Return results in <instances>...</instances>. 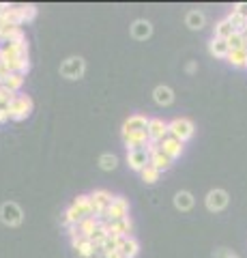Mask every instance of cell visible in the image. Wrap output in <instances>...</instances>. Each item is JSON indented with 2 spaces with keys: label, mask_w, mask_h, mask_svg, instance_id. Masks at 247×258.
<instances>
[{
  "label": "cell",
  "mask_w": 247,
  "mask_h": 258,
  "mask_svg": "<svg viewBox=\"0 0 247 258\" xmlns=\"http://www.w3.org/2000/svg\"><path fill=\"white\" fill-rule=\"evenodd\" d=\"M99 166H101V170L112 172L114 168L118 166V157L114 155V153H103V155L99 157Z\"/></svg>",
  "instance_id": "d4e9b609"
},
{
  "label": "cell",
  "mask_w": 247,
  "mask_h": 258,
  "mask_svg": "<svg viewBox=\"0 0 247 258\" xmlns=\"http://www.w3.org/2000/svg\"><path fill=\"white\" fill-rule=\"evenodd\" d=\"M243 35H245V43H243V50L247 52V32H243Z\"/></svg>",
  "instance_id": "e575fe53"
},
{
  "label": "cell",
  "mask_w": 247,
  "mask_h": 258,
  "mask_svg": "<svg viewBox=\"0 0 247 258\" xmlns=\"http://www.w3.org/2000/svg\"><path fill=\"white\" fill-rule=\"evenodd\" d=\"M146 132H148V118L142 116V114H131L123 123V136H140V134H146Z\"/></svg>",
  "instance_id": "ba28073f"
},
{
  "label": "cell",
  "mask_w": 247,
  "mask_h": 258,
  "mask_svg": "<svg viewBox=\"0 0 247 258\" xmlns=\"http://www.w3.org/2000/svg\"><path fill=\"white\" fill-rule=\"evenodd\" d=\"M215 258H238L234 252H230V249L221 247V249H215Z\"/></svg>",
  "instance_id": "4dcf8cb0"
},
{
  "label": "cell",
  "mask_w": 247,
  "mask_h": 258,
  "mask_svg": "<svg viewBox=\"0 0 247 258\" xmlns=\"http://www.w3.org/2000/svg\"><path fill=\"white\" fill-rule=\"evenodd\" d=\"M228 203H230V194L226 189H219V187L211 189L209 194H206V198H204V205H206V209H209L211 213L224 211V209L228 207Z\"/></svg>",
  "instance_id": "8992f818"
},
{
  "label": "cell",
  "mask_w": 247,
  "mask_h": 258,
  "mask_svg": "<svg viewBox=\"0 0 247 258\" xmlns=\"http://www.w3.org/2000/svg\"><path fill=\"white\" fill-rule=\"evenodd\" d=\"M9 108H0V123H5V120H9Z\"/></svg>",
  "instance_id": "d6a6232c"
},
{
  "label": "cell",
  "mask_w": 247,
  "mask_h": 258,
  "mask_svg": "<svg viewBox=\"0 0 247 258\" xmlns=\"http://www.w3.org/2000/svg\"><path fill=\"white\" fill-rule=\"evenodd\" d=\"M108 237H110V235H108V232H106V228H103V226H101V222H99V228H97V230H95V232H93V235H91L89 239H91V241H93V243H95V245H97V249H99V247L103 245V241H106Z\"/></svg>",
  "instance_id": "f1b7e54d"
},
{
  "label": "cell",
  "mask_w": 247,
  "mask_h": 258,
  "mask_svg": "<svg viewBox=\"0 0 247 258\" xmlns=\"http://www.w3.org/2000/svg\"><path fill=\"white\" fill-rule=\"evenodd\" d=\"M0 222H3L5 226H20L24 222V211L22 207L18 203H13V200H7V203H3V207H0Z\"/></svg>",
  "instance_id": "5b68a950"
},
{
  "label": "cell",
  "mask_w": 247,
  "mask_h": 258,
  "mask_svg": "<svg viewBox=\"0 0 247 258\" xmlns=\"http://www.w3.org/2000/svg\"><path fill=\"white\" fill-rule=\"evenodd\" d=\"M24 78H26V76H22V74H9L3 80V82H0V86L7 88V91L13 93V95H18L22 84H24Z\"/></svg>",
  "instance_id": "44dd1931"
},
{
  "label": "cell",
  "mask_w": 247,
  "mask_h": 258,
  "mask_svg": "<svg viewBox=\"0 0 247 258\" xmlns=\"http://www.w3.org/2000/svg\"><path fill=\"white\" fill-rule=\"evenodd\" d=\"M73 247H75L77 256H82V258H95L97 256V245H95L91 239H79L77 243H73Z\"/></svg>",
  "instance_id": "ac0fdd59"
},
{
  "label": "cell",
  "mask_w": 247,
  "mask_h": 258,
  "mask_svg": "<svg viewBox=\"0 0 247 258\" xmlns=\"http://www.w3.org/2000/svg\"><path fill=\"white\" fill-rule=\"evenodd\" d=\"M86 217H95V211H93V200L89 194H79V196L71 203V207L65 211V215H62V224L67 226H77L82 220H86Z\"/></svg>",
  "instance_id": "6da1fadb"
},
{
  "label": "cell",
  "mask_w": 247,
  "mask_h": 258,
  "mask_svg": "<svg viewBox=\"0 0 247 258\" xmlns=\"http://www.w3.org/2000/svg\"><path fill=\"white\" fill-rule=\"evenodd\" d=\"M159 149H161L170 159H179L181 153H183V142L172 138V136H168V138H163L161 142H159Z\"/></svg>",
  "instance_id": "7c38bea8"
},
{
  "label": "cell",
  "mask_w": 247,
  "mask_h": 258,
  "mask_svg": "<svg viewBox=\"0 0 247 258\" xmlns=\"http://www.w3.org/2000/svg\"><path fill=\"white\" fill-rule=\"evenodd\" d=\"M86 71V60L82 56H69L60 64V76L67 80H79Z\"/></svg>",
  "instance_id": "277c9868"
},
{
  "label": "cell",
  "mask_w": 247,
  "mask_h": 258,
  "mask_svg": "<svg viewBox=\"0 0 247 258\" xmlns=\"http://www.w3.org/2000/svg\"><path fill=\"white\" fill-rule=\"evenodd\" d=\"M228 22L232 24V28H234L236 32H245V30H247V20H245V18H241V15L234 13V11H230Z\"/></svg>",
  "instance_id": "4316f807"
},
{
  "label": "cell",
  "mask_w": 247,
  "mask_h": 258,
  "mask_svg": "<svg viewBox=\"0 0 247 258\" xmlns=\"http://www.w3.org/2000/svg\"><path fill=\"white\" fill-rule=\"evenodd\" d=\"M187 71H189V74H194V71H196V62H189L187 64Z\"/></svg>",
  "instance_id": "836d02e7"
},
{
  "label": "cell",
  "mask_w": 247,
  "mask_h": 258,
  "mask_svg": "<svg viewBox=\"0 0 247 258\" xmlns=\"http://www.w3.org/2000/svg\"><path fill=\"white\" fill-rule=\"evenodd\" d=\"M243 43H245V35H243V32H234V35L228 39L230 50H243Z\"/></svg>",
  "instance_id": "f546056e"
},
{
  "label": "cell",
  "mask_w": 247,
  "mask_h": 258,
  "mask_svg": "<svg viewBox=\"0 0 247 258\" xmlns=\"http://www.w3.org/2000/svg\"><path fill=\"white\" fill-rule=\"evenodd\" d=\"M116 254L121 256V258H135V256L140 254V243H138V239H135L133 235H131V237H123L121 241H118Z\"/></svg>",
  "instance_id": "8fae6325"
},
{
  "label": "cell",
  "mask_w": 247,
  "mask_h": 258,
  "mask_svg": "<svg viewBox=\"0 0 247 258\" xmlns=\"http://www.w3.org/2000/svg\"><path fill=\"white\" fill-rule=\"evenodd\" d=\"M196 205V198H194V194L187 191V189H181L174 194V207L179 209V211H191Z\"/></svg>",
  "instance_id": "9a60e30c"
},
{
  "label": "cell",
  "mask_w": 247,
  "mask_h": 258,
  "mask_svg": "<svg viewBox=\"0 0 247 258\" xmlns=\"http://www.w3.org/2000/svg\"><path fill=\"white\" fill-rule=\"evenodd\" d=\"M232 11H234V13H238L241 18H245V20H247V3H236V5L232 7Z\"/></svg>",
  "instance_id": "1f68e13d"
},
{
  "label": "cell",
  "mask_w": 247,
  "mask_h": 258,
  "mask_svg": "<svg viewBox=\"0 0 247 258\" xmlns=\"http://www.w3.org/2000/svg\"><path fill=\"white\" fill-rule=\"evenodd\" d=\"M127 164L131 170L142 172L144 168L150 164V155L146 149H135V151H127Z\"/></svg>",
  "instance_id": "9c48e42d"
},
{
  "label": "cell",
  "mask_w": 247,
  "mask_h": 258,
  "mask_svg": "<svg viewBox=\"0 0 247 258\" xmlns=\"http://www.w3.org/2000/svg\"><path fill=\"white\" fill-rule=\"evenodd\" d=\"M148 140L153 142H161L163 138H168L170 132H168V123L163 118H148Z\"/></svg>",
  "instance_id": "30bf717a"
},
{
  "label": "cell",
  "mask_w": 247,
  "mask_h": 258,
  "mask_svg": "<svg viewBox=\"0 0 247 258\" xmlns=\"http://www.w3.org/2000/svg\"><path fill=\"white\" fill-rule=\"evenodd\" d=\"M232 67H247V52L245 50H230L226 58Z\"/></svg>",
  "instance_id": "cb8c5ba5"
},
{
  "label": "cell",
  "mask_w": 247,
  "mask_h": 258,
  "mask_svg": "<svg viewBox=\"0 0 247 258\" xmlns=\"http://www.w3.org/2000/svg\"><path fill=\"white\" fill-rule=\"evenodd\" d=\"M125 217H129V200L125 196H114L106 211V220L116 222V220H125Z\"/></svg>",
  "instance_id": "52a82bcc"
},
{
  "label": "cell",
  "mask_w": 247,
  "mask_h": 258,
  "mask_svg": "<svg viewBox=\"0 0 247 258\" xmlns=\"http://www.w3.org/2000/svg\"><path fill=\"white\" fill-rule=\"evenodd\" d=\"M209 52L211 56H215V58H228V54H230V45L226 39H217V37H213L211 41H209Z\"/></svg>",
  "instance_id": "2e32d148"
},
{
  "label": "cell",
  "mask_w": 247,
  "mask_h": 258,
  "mask_svg": "<svg viewBox=\"0 0 247 258\" xmlns=\"http://www.w3.org/2000/svg\"><path fill=\"white\" fill-rule=\"evenodd\" d=\"M234 32H236V30L232 28V24L228 22V18L219 20V22L213 26V37H217V39H226V41H228V39L234 35Z\"/></svg>",
  "instance_id": "d6986e66"
},
{
  "label": "cell",
  "mask_w": 247,
  "mask_h": 258,
  "mask_svg": "<svg viewBox=\"0 0 247 258\" xmlns=\"http://www.w3.org/2000/svg\"><path fill=\"white\" fill-rule=\"evenodd\" d=\"M140 176H142V181H144L146 185H155V183L159 181V176H161V172H159L155 166H150V164H148L144 170L140 172Z\"/></svg>",
  "instance_id": "484cf974"
},
{
  "label": "cell",
  "mask_w": 247,
  "mask_h": 258,
  "mask_svg": "<svg viewBox=\"0 0 247 258\" xmlns=\"http://www.w3.org/2000/svg\"><path fill=\"white\" fill-rule=\"evenodd\" d=\"M123 142H125L127 151L146 149V144H148V136H146V134H140V136H123Z\"/></svg>",
  "instance_id": "7402d4cb"
},
{
  "label": "cell",
  "mask_w": 247,
  "mask_h": 258,
  "mask_svg": "<svg viewBox=\"0 0 247 258\" xmlns=\"http://www.w3.org/2000/svg\"><path fill=\"white\" fill-rule=\"evenodd\" d=\"M97 228H99V220H97V217H86V220H82L77 224V230H79V235H82L84 239H89Z\"/></svg>",
  "instance_id": "603a6c76"
},
{
  "label": "cell",
  "mask_w": 247,
  "mask_h": 258,
  "mask_svg": "<svg viewBox=\"0 0 247 258\" xmlns=\"http://www.w3.org/2000/svg\"><path fill=\"white\" fill-rule=\"evenodd\" d=\"M172 164H174V159H170L166 153L159 149V151H155L153 155H150V166H155L159 172H163V170H170L172 168Z\"/></svg>",
  "instance_id": "e0dca14e"
},
{
  "label": "cell",
  "mask_w": 247,
  "mask_h": 258,
  "mask_svg": "<svg viewBox=\"0 0 247 258\" xmlns=\"http://www.w3.org/2000/svg\"><path fill=\"white\" fill-rule=\"evenodd\" d=\"M153 99H155L157 106H161V108L172 106L174 91H172L170 86H166V84H159V86H155V91H153Z\"/></svg>",
  "instance_id": "5bb4252c"
},
{
  "label": "cell",
  "mask_w": 247,
  "mask_h": 258,
  "mask_svg": "<svg viewBox=\"0 0 247 258\" xmlns=\"http://www.w3.org/2000/svg\"><path fill=\"white\" fill-rule=\"evenodd\" d=\"M20 13H22V22L28 24L37 18V7L35 5H20Z\"/></svg>",
  "instance_id": "83f0119b"
},
{
  "label": "cell",
  "mask_w": 247,
  "mask_h": 258,
  "mask_svg": "<svg viewBox=\"0 0 247 258\" xmlns=\"http://www.w3.org/2000/svg\"><path fill=\"white\" fill-rule=\"evenodd\" d=\"M153 35V24L148 20H135L131 24V37L138 39V41H146V39Z\"/></svg>",
  "instance_id": "4fadbf2b"
},
{
  "label": "cell",
  "mask_w": 247,
  "mask_h": 258,
  "mask_svg": "<svg viewBox=\"0 0 247 258\" xmlns=\"http://www.w3.org/2000/svg\"><path fill=\"white\" fill-rule=\"evenodd\" d=\"M185 24H187V28H191V30H202V28L206 26V15H204L202 11L194 9V11L187 13Z\"/></svg>",
  "instance_id": "ffe728a7"
},
{
  "label": "cell",
  "mask_w": 247,
  "mask_h": 258,
  "mask_svg": "<svg viewBox=\"0 0 247 258\" xmlns=\"http://www.w3.org/2000/svg\"><path fill=\"white\" fill-rule=\"evenodd\" d=\"M168 132H170L172 138H177V140H181L183 144H185L187 140L194 138L196 125H194V120H189L185 116H179V118H174L168 123Z\"/></svg>",
  "instance_id": "7a4b0ae2"
},
{
  "label": "cell",
  "mask_w": 247,
  "mask_h": 258,
  "mask_svg": "<svg viewBox=\"0 0 247 258\" xmlns=\"http://www.w3.org/2000/svg\"><path fill=\"white\" fill-rule=\"evenodd\" d=\"M30 112H33V99L24 93H18L9 103V116L13 120H24L30 116Z\"/></svg>",
  "instance_id": "3957f363"
}]
</instances>
